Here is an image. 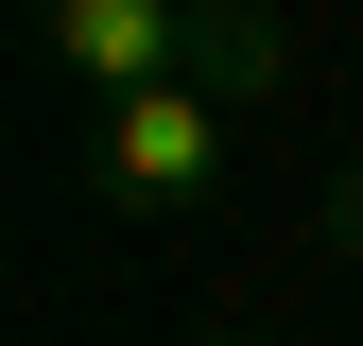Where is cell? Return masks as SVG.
<instances>
[{"instance_id": "7a4b0ae2", "label": "cell", "mask_w": 363, "mask_h": 346, "mask_svg": "<svg viewBox=\"0 0 363 346\" xmlns=\"http://www.w3.org/2000/svg\"><path fill=\"white\" fill-rule=\"evenodd\" d=\"M225 156H242V104H225V86H156V104L86 121V191H104L121 225H191L225 191Z\"/></svg>"}, {"instance_id": "277c9868", "label": "cell", "mask_w": 363, "mask_h": 346, "mask_svg": "<svg viewBox=\"0 0 363 346\" xmlns=\"http://www.w3.org/2000/svg\"><path fill=\"white\" fill-rule=\"evenodd\" d=\"M191 346H277V329H191Z\"/></svg>"}, {"instance_id": "6da1fadb", "label": "cell", "mask_w": 363, "mask_h": 346, "mask_svg": "<svg viewBox=\"0 0 363 346\" xmlns=\"http://www.w3.org/2000/svg\"><path fill=\"white\" fill-rule=\"evenodd\" d=\"M35 69H69L86 121H104V104H156V86L259 104V86L294 69V35L259 18V0H35Z\"/></svg>"}, {"instance_id": "3957f363", "label": "cell", "mask_w": 363, "mask_h": 346, "mask_svg": "<svg viewBox=\"0 0 363 346\" xmlns=\"http://www.w3.org/2000/svg\"><path fill=\"white\" fill-rule=\"evenodd\" d=\"M311 225H329V260H363V156L329 173V191H311Z\"/></svg>"}]
</instances>
